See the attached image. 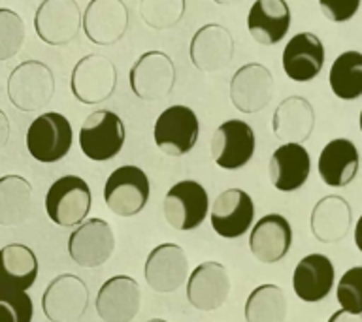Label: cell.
I'll return each instance as SVG.
<instances>
[{
    "label": "cell",
    "instance_id": "obj_29",
    "mask_svg": "<svg viewBox=\"0 0 362 322\" xmlns=\"http://www.w3.org/2000/svg\"><path fill=\"white\" fill-rule=\"evenodd\" d=\"M272 129L283 143H304L315 129V112L302 96H288L277 106Z\"/></svg>",
    "mask_w": 362,
    "mask_h": 322
},
{
    "label": "cell",
    "instance_id": "obj_23",
    "mask_svg": "<svg viewBox=\"0 0 362 322\" xmlns=\"http://www.w3.org/2000/svg\"><path fill=\"white\" fill-rule=\"evenodd\" d=\"M311 172L310 153L302 143H283L272 153L270 174L272 185L279 192H294L305 185Z\"/></svg>",
    "mask_w": 362,
    "mask_h": 322
},
{
    "label": "cell",
    "instance_id": "obj_35",
    "mask_svg": "<svg viewBox=\"0 0 362 322\" xmlns=\"http://www.w3.org/2000/svg\"><path fill=\"white\" fill-rule=\"evenodd\" d=\"M339 307L347 313L362 315V266H355L339 277L336 285Z\"/></svg>",
    "mask_w": 362,
    "mask_h": 322
},
{
    "label": "cell",
    "instance_id": "obj_39",
    "mask_svg": "<svg viewBox=\"0 0 362 322\" xmlns=\"http://www.w3.org/2000/svg\"><path fill=\"white\" fill-rule=\"evenodd\" d=\"M327 322H362V315H355V313H347V311L339 309L332 313Z\"/></svg>",
    "mask_w": 362,
    "mask_h": 322
},
{
    "label": "cell",
    "instance_id": "obj_8",
    "mask_svg": "<svg viewBox=\"0 0 362 322\" xmlns=\"http://www.w3.org/2000/svg\"><path fill=\"white\" fill-rule=\"evenodd\" d=\"M198 124L197 113L187 106H170L158 115L153 138L155 145L170 157H181L192 151L197 145Z\"/></svg>",
    "mask_w": 362,
    "mask_h": 322
},
{
    "label": "cell",
    "instance_id": "obj_20",
    "mask_svg": "<svg viewBox=\"0 0 362 322\" xmlns=\"http://www.w3.org/2000/svg\"><path fill=\"white\" fill-rule=\"evenodd\" d=\"M274 95V78L270 70L259 62L245 64L236 70L230 81V100L242 113L264 109Z\"/></svg>",
    "mask_w": 362,
    "mask_h": 322
},
{
    "label": "cell",
    "instance_id": "obj_10",
    "mask_svg": "<svg viewBox=\"0 0 362 322\" xmlns=\"http://www.w3.org/2000/svg\"><path fill=\"white\" fill-rule=\"evenodd\" d=\"M255 143L253 129L245 121L228 119L211 136V158L219 168L240 169L253 158Z\"/></svg>",
    "mask_w": 362,
    "mask_h": 322
},
{
    "label": "cell",
    "instance_id": "obj_12",
    "mask_svg": "<svg viewBox=\"0 0 362 322\" xmlns=\"http://www.w3.org/2000/svg\"><path fill=\"white\" fill-rule=\"evenodd\" d=\"M146 282L158 294H172L187 282L189 258L177 243H160L147 254L144 266Z\"/></svg>",
    "mask_w": 362,
    "mask_h": 322
},
{
    "label": "cell",
    "instance_id": "obj_15",
    "mask_svg": "<svg viewBox=\"0 0 362 322\" xmlns=\"http://www.w3.org/2000/svg\"><path fill=\"white\" fill-rule=\"evenodd\" d=\"M211 228L223 239H238L253 226L255 203L242 189H226L211 205Z\"/></svg>",
    "mask_w": 362,
    "mask_h": 322
},
{
    "label": "cell",
    "instance_id": "obj_6",
    "mask_svg": "<svg viewBox=\"0 0 362 322\" xmlns=\"http://www.w3.org/2000/svg\"><path fill=\"white\" fill-rule=\"evenodd\" d=\"M87 307L89 288L74 273L57 275L42 294V311L49 322H76Z\"/></svg>",
    "mask_w": 362,
    "mask_h": 322
},
{
    "label": "cell",
    "instance_id": "obj_40",
    "mask_svg": "<svg viewBox=\"0 0 362 322\" xmlns=\"http://www.w3.org/2000/svg\"><path fill=\"white\" fill-rule=\"evenodd\" d=\"M353 237H355V245L356 249L362 253V215L358 217V220H356L355 225V232H353Z\"/></svg>",
    "mask_w": 362,
    "mask_h": 322
},
{
    "label": "cell",
    "instance_id": "obj_34",
    "mask_svg": "<svg viewBox=\"0 0 362 322\" xmlns=\"http://www.w3.org/2000/svg\"><path fill=\"white\" fill-rule=\"evenodd\" d=\"M25 42V23L16 11L0 8V61L16 56Z\"/></svg>",
    "mask_w": 362,
    "mask_h": 322
},
{
    "label": "cell",
    "instance_id": "obj_37",
    "mask_svg": "<svg viewBox=\"0 0 362 322\" xmlns=\"http://www.w3.org/2000/svg\"><path fill=\"white\" fill-rule=\"evenodd\" d=\"M362 0H319L322 16L332 23L351 21L361 8Z\"/></svg>",
    "mask_w": 362,
    "mask_h": 322
},
{
    "label": "cell",
    "instance_id": "obj_38",
    "mask_svg": "<svg viewBox=\"0 0 362 322\" xmlns=\"http://www.w3.org/2000/svg\"><path fill=\"white\" fill-rule=\"evenodd\" d=\"M10 138V119L2 109H0V151L4 149Z\"/></svg>",
    "mask_w": 362,
    "mask_h": 322
},
{
    "label": "cell",
    "instance_id": "obj_11",
    "mask_svg": "<svg viewBox=\"0 0 362 322\" xmlns=\"http://www.w3.org/2000/svg\"><path fill=\"white\" fill-rule=\"evenodd\" d=\"M83 16L76 0H44L34 16V28L47 45H66L76 40Z\"/></svg>",
    "mask_w": 362,
    "mask_h": 322
},
{
    "label": "cell",
    "instance_id": "obj_27",
    "mask_svg": "<svg viewBox=\"0 0 362 322\" xmlns=\"http://www.w3.org/2000/svg\"><path fill=\"white\" fill-rule=\"evenodd\" d=\"M247 28L257 44H279L291 28V8L287 0H257L249 10Z\"/></svg>",
    "mask_w": 362,
    "mask_h": 322
},
{
    "label": "cell",
    "instance_id": "obj_1",
    "mask_svg": "<svg viewBox=\"0 0 362 322\" xmlns=\"http://www.w3.org/2000/svg\"><path fill=\"white\" fill-rule=\"evenodd\" d=\"M93 205V192L78 175H62L45 192V213L61 228L81 225Z\"/></svg>",
    "mask_w": 362,
    "mask_h": 322
},
{
    "label": "cell",
    "instance_id": "obj_5",
    "mask_svg": "<svg viewBox=\"0 0 362 322\" xmlns=\"http://www.w3.org/2000/svg\"><path fill=\"white\" fill-rule=\"evenodd\" d=\"M72 141V126L64 115L57 112L42 113L27 130V149L38 162H59L68 155Z\"/></svg>",
    "mask_w": 362,
    "mask_h": 322
},
{
    "label": "cell",
    "instance_id": "obj_28",
    "mask_svg": "<svg viewBox=\"0 0 362 322\" xmlns=\"http://www.w3.org/2000/svg\"><path fill=\"white\" fill-rule=\"evenodd\" d=\"M38 277V258L30 247L10 243L0 249V290L27 292Z\"/></svg>",
    "mask_w": 362,
    "mask_h": 322
},
{
    "label": "cell",
    "instance_id": "obj_18",
    "mask_svg": "<svg viewBox=\"0 0 362 322\" xmlns=\"http://www.w3.org/2000/svg\"><path fill=\"white\" fill-rule=\"evenodd\" d=\"M293 226L283 215L268 213L257 220L249 234V249L262 264H277L291 251Z\"/></svg>",
    "mask_w": 362,
    "mask_h": 322
},
{
    "label": "cell",
    "instance_id": "obj_24",
    "mask_svg": "<svg viewBox=\"0 0 362 322\" xmlns=\"http://www.w3.org/2000/svg\"><path fill=\"white\" fill-rule=\"evenodd\" d=\"M234 56L232 34L221 25H206L192 36L191 61L202 72H217Z\"/></svg>",
    "mask_w": 362,
    "mask_h": 322
},
{
    "label": "cell",
    "instance_id": "obj_32",
    "mask_svg": "<svg viewBox=\"0 0 362 322\" xmlns=\"http://www.w3.org/2000/svg\"><path fill=\"white\" fill-rule=\"evenodd\" d=\"M330 89L339 100H356L362 96V53L345 51L336 56L328 72Z\"/></svg>",
    "mask_w": 362,
    "mask_h": 322
},
{
    "label": "cell",
    "instance_id": "obj_16",
    "mask_svg": "<svg viewBox=\"0 0 362 322\" xmlns=\"http://www.w3.org/2000/svg\"><path fill=\"white\" fill-rule=\"evenodd\" d=\"M141 290L130 275L106 279L95 299V309L104 322H130L140 313Z\"/></svg>",
    "mask_w": 362,
    "mask_h": 322
},
{
    "label": "cell",
    "instance_id": "obj_19",
    "mask_svg": "<svg viewBox=\"0 0 362 322\" xmlns=\"http://www.w3.org/2000/svg\"><path fill=\"white\" fill-rule=\"evenodd\" d=\"M81 25L93 44L113 45L127 32L129 10L123 0H90Z\"/></svg>",
    "mask_w": 362,
    "mask_h": 322
},
{
    "label": "cell",
    "instance_id": "obj_31",
    "mask_svg": "<svg viewBox=\"0 0 362 322\" xmlns=\"http://www.w3.org/2000/svg\"><path fill=\"white\" fill-rule=\"evenodd\" d=\"M288 311L287 296L277 285H259L245 299V322H285Z\"/></svg>",
    "mask_w": 362,
    "mask_h": 322
},
{
    "label": "cell",
    "instance_id": "obj_21",
    "mask_svg": "<svg viewBox=\"0 0 362 322\" xmlns=\"http://www.w3.org/2000/svg\"><path fill=\"white\" fill-rule=\"evenodd\" d=\"M336 285V268L327 254L311 253L298 260L293 271V290L305 304L328 298Z\"/></svg>",
    "mask_w": 362,
    "mask_h": 322
},
{
    "label": "cell",
    "instance_id": "obj_22",
    "mask_svg": "<svg viewBox=\"0 0 362 322\" xmlns=\"http://www.w3.org/2000/svg\"><path fill=\"white\" fill-rule=\"evenodd\" d=\"M283 70L296 83H308L325 66V45L313 32H300L288 40L281 56Z\"/></svg>",
    "mask_w": 362,
    "mask_h": 322
},
{
    "label": "cell",
    "instance_id": "obj_9",
    "mask_svg": "<svg viewBox=\"0 0 362 322\" xmlns=\"http://www.w3.org/2000/svg\"><path fill=\"white\" fill-rule=\"evenodd\" d=\"M115 249V236L104 219H85L68 237V254L79 268L106 264Z\"/></svg>",
    "mask_w": 362,
    "mask_h": 322
},
{
    "label": "cell",
    "instance_id": "obj_36",
    "mask_svg": "<svg viewBox=\"0 0 362 322\" xmlns=\"http://www.w3.org/2000/svg\"><path fill=\"white\" fill-rule=\"evenodd\" d=\"M34 305L27 292L0 290V322H33Z\"/></svg>",
    "mask_w": 362,
    "mask_h": 322
},
{
    "label": "cell",
    "instance_id": "obj_42",
    "mask_svg": "<svg viewBox=\"0 0 362 322\" xmlns=\"http://www.w3.org/2000/svg\"><path fill=\"white\" fill-rule=\"evenodd\" d=\"M147 322H168V321H164V318H151V321H147Z\"/></svg>",
    "mask_w": 362,
    "mask_h": 322
},
{
    "label": "cell",
    "instance_id": "obj_2",
    "mask_svg": "<svg viewBox=\"0 0 362 322\" xmlns=\"http://www.w3.org/2000/svg\"><path fill=\"white\" fill-rule=\"evenodd\" d=\"M151 183L146 172L138 166H119L113 169L104 185V202L117 217H134L141 213L149 202Z\"/></svg>",
    "mask_w": 362,
    "mask_h": 322
},
{
    "label": "cell",
    "instance_id": "obj_41",
    "mask_svg": "<svg viewBox=\"0 0 362 322\" xmlns=\"http://www.w3.org/2000/svg\"><path fill=\"white\" fill-rule=\"evenodd\" d=\"M215 4H234V2H240V0H214Z\"/></svg>",
    "mask_w": 362,
    "mask_h": 322
},
{
    "label": "cell",
    "instance_id": "obj_17",
    "mask_svg": "<svg viewBox=\"0 0 362 322\" xmlns=\"http://www.w3.org/2000/svg\"><path fill=\"white\" fill-rule=\"evenodd\" d=\"M230 294V277L221 262H202L187 277V299L198 311H217Z\"/></svg>",
    "mask_w": 362,
    "mask_h": 322
},
{
    "label": "cell",
    "instance_id": "obj_3",
    "mask_svg": "<svg viewBox=\"0 0 362 322\" xmlns=\"http://www.w3.org/2000/svg\"><path fill=\"white\" fill-rule=\"evenodd\" d=\"M55 93V78L47 64L25 61L13 68L8 79V98L21 112H38L49 104Z\"/></svg>",
    "mask_w": 362,
    "mask_h": 322
},
{
    "label": "cell",
    "instance_id": "obj_25",
    "mask_svg": "<svg viewBox=\"0 0 362 322\" xmlns=\"http://www.w3.org/2000/svg\"><path fill=\"white\" fill-rule=\"evenodd\" d=\"M351 225H353V209L344 196L338 194L325 196L311 209L310 226L317 242H341L349 234Z\"/></svg>",
    "mask_w": 362,
    "mask_h": 322
},
{
    "label": "cell",
    "instance_id": "obj_26",
    "mask_svg": "<svg viewBox=\"0 0 362 322\" xmlns=\"http://www.w3.org/2000/svg\"><path fill=\"white\" fill-rule=\"evenodd\" d=\"M358 166H361V157H358L356 145L345 138L328 141L327 145L322 147L319 162H317L322 183L334 189H341L353 183L358 174Z\"/></svg>",
    "mask_w": 362,
    "mask_h": 322
},
{
    "label": "cell",
    "instance_id": "obj_14",
    "mask_svg": "<svg viewBox=\"0 0 362 322\" xmlns=\"http://www.w3.org/2000/svg\"><path fill=\"white\" fill-rule=\"evenodd\" d=\"M130 87L141 100H160L175 83L174 62L163 51H149L130 68Z\"/></svg>",
    "mask_w": 362,
    "mask_h": 322
},
{
    "label": "cell",
    "instance_id": "obj_7",
    "mask_svg": "<svg viewBox=\"0 0 362 322\" xmlns=\"http://www.w3.org/2000/svg\"><path fill=\"white\" fill-rule=\"evenodd\" d=\"M208 213V192L198 181H180L164 196V219L175 230H194L206 220Z\"/></svg>",
    "mask_w": 362,
    "mask_h": 322
},
{
    "label": "cell",
    "instance_id": "obj_43",
    "mask_svg": "<svg viewBox=\"0 0 362 322\" xmlns=\"http://www.w3.org/2000/svg\"><path fill=\"white\" fill-rule=\"evenodd\" d=\"M358 126H361V132H362V109H361V115H358Z\"/></svg>",
    "mask_w": 362,
    "mask_h": 322
},
{
    "label": "cell",
    "instance_id": "obj_30",
    "mask_svg": "<svg viewBox=\"0 0 362 322\" xmlns=\"http://www.w3.org/2000/svg\"><path fill=\"white\" fill-rule=\"evenodd\" d=\"M33 213V185L21 175L0 177V226H17Z\"/></svg>",
    "mask_w": 362,
    "mask_h": 322
},
{
    "label": "cell",
    "instance_id": "obj_13",
    "mask_svg": "<svg viewBox=\"0 0 362 322\" xmlns=\"http://www.w3.org/2000/svg\"><path fill=\"white\" fill-rule=\"evenodd\" d=\"M117 85V72L102 55H87L72 70V93L81 104L95 106L107 100Z\"/></svg>",
    "mask_w": 362,
    "mask_h": 322
},
{
    "label": "cell",
    "instance_id": "obj_4",
    "mask_svg": "<svg viewBox=\"0 0 362 322\" xmlns=\"http://www.w3.org/2000/svg\"><path fill=\"white\" fill-rule=\"evenodd\" d=\"M124 145V124L117 113L98 109L85 119L79 129V147L87 158L106 162L117 157Z\"/></svg>",
    "mask_w": 362,
    "mask_h": 322
},
{
    "label": "cell",
    "instance_id": "obj_33",
    "mask_svg": "<svg viewBox=\"0 0 362 322\" xmlns=\"http://www.w3.org/2000/svg\"><path fill=\"white\" fill-rule=\"evenodd\" d=\"M141 19L155 30L174 27L185 13V0H141Z\"/></svg>",
    "mask_w": 362,
    "mask_h": 322
}]
</instances>
